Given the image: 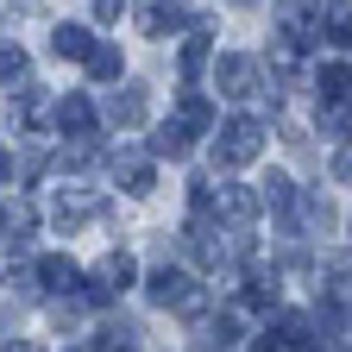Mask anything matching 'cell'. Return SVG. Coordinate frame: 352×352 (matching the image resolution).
I'll use <instances>...</instances> for the list:
<instances>
[{"mask_svg":"<svg viewBox=\"0 0 352 352\" xmlns=\"http://www.w3.org/2000/svg\"><path fill=\"white\" fill-rule=\"evenodd\" d=\"M258 151H264V126H258L252 113L227 120V126H220V139H214V164H220V170H239V164H252Z\"/></svg>","mask_w":352,"mask_h":352,"instance_id":"1","label":"cell"},{"mask_svg":"<svg viewBox=\"0 0 352 352\" xmlns=\"http://www.w3.org/2000/svg\"><path fill=\"white\" fill-rule=\"evenodd\" d=\"M145 107H151V95H145V82H126V88H120V95L107 101V120H113L120 132H132V126H139V120H145Z\"/></svg>","mask_w":352,"mask_h":352,"instance_id":"2","label":"cell"},{"mask_svg":"<svg viewBox=\"0 0 352 352\" xmlns=\"http://www.w3.org/2000/svg\"><path fill=\"white\" fill-rule=\"evenodd\" d=\"M214 82H220V95L245 101L252 88H258V76H252V57H220V63H214Z\"/></svg>","mask_w":352,"mask_h":352,"instance_id":"3","label":"cell"},{"mask_svg":"<svg viewBox=\"0 0 352 352\" xmlns=\"http://www.w3.org/2000/svg\"><path fill=\"white\" fill-rule=\"evenodd\" d=\"M195 283L183 277V271H170V264H164V271H151V283H145V296L157 302V308H176V302H183Z\"/></svg>","mask_w":352,"mask_h":352,"instance_id":"4","label":"cell"},{"mask_svg":"<svg viewBox=\"0 0 352 352\" xmlns=\"http://www.w3.org/2000/svg\"><path fill=\"white\" fill-rule=\"evenodd\" d=\"M113 176H120V189H126V195H151V157L126 151V157L113 164Z\"/></svg>","mask_w":352,"mask_h":352,"instance_id":"5","label":"cell"},{"mask_svg":"<svg viewBox=\"0 0 352 352\" xmlns=\"http://www.w3.org/2000/svg\"><path fill=\"white\" fill-rule=\"evenodd\" d=\"M51 51H57V57H69V63H88V57H95V38H88V25H57Z\"/></svg>","mask_w":352,"mask_h":352,"instance_id":"6","label":"cell"},{"mask_svg":"<svg viewBox=\"0 0 352 352\" xmlns=\"http://www.w3.org/2000/svg\"><path fill=\"white\" fill-rule=\"evenodd\" d=\"M95 208H101V201H95V195H82V189H76V195H57V227H63V233H76Z\"/></svg>","mask_w":352,"mask_h":352,"instance_id":"7","label":"cell"},{"mask_svg":"<svg viewBox=\"0 0 352 352\" xmlns=\"http://www.w3.org/2000/svg\"><path fill=\"white\" fill-rule=\"evenodd\" d=\"M151 157H189V126H157L151 132Z\"/></svg>","mask_w":352,"mask_h":352,"instance_id":"8","label":"cell"},{"mask_svg":"<svg viewBox=\"0 0 352 352\" xmlns=\"http://www.w3.org/2000/svg\"><path fill=\"white\" fill-rule=\"evenodd\" d=\"M208 57H214V38H208V25H195V38L183 44V76L195 82V76L208 69Z\"/></svg>","mask_w":352,"mask_h":352,"instance_id":"9","label":"cell"},{"mask_svg":"<svg viewBox=\"0 0 352 352\" xmlns=\"http://www.w3.org/2000/svg\"><path fill=\"white\" fill-rule=\"evenodd\" d=\"M38 277H44V289H63V296L82 283V271H76L69 258H44V264H38Z\"/></svg>","mask_w":352,"mask_h":352,"instance_id":"10","label":"cell"},{"mask_svg":"<svg viewBox=\"0 0 352 352\" xmlns=\"http://www.w3.org/2000/svg\"><path fill=\"white\" fill-rule=\"evenodd\" d=\"M25 69H32V57L19 51L13 38H0V82H7V88H19V82H25Z\"/></svg>","mask_w":352,"mask_h":352,"instance_id":"11","label":"cell"},{"mask_svg":"<svg viewBox=\"0 0 352 352\" xmlns=\"http://www.w3.org/2000/svg\"><path fill=\"white\" fill-rule=\"evenodd\" d=\"M315 88H321V101H340L346 88H352V69H346V63H321V69H315Z\"/></svg>","mask_w":352,"mask_h":352,"instance_id":"12","label":"cell"},{"mask_svg":"<svg viewBox=\"0 0 352 352\" xmlns=\"http://www.w3.org/2000/svg\"><path fill=\"white\" fill-rule=\"evenodd\" d=\"M176 126H189V132H208V126H214V107H208L201 95H183V101H176Z\"/></svg>","mask_w":352,"mask_h":352,"instance_id":"13","label":"cell"},{"mask_svg":"<svg viewBox=\"0 0 352 352\" xmlns=\"http://www.w3.org/2000/svg\"><path fill=\"white\" fill-rule=\"evenodd\" d=\"M57 126L63 132H88V126H95V107H88L82 95H69V101H57Z\"/></svg>","mask_w":352,"mask_h":352,"instance_id":"14","label":"cell"},{"mask_svg":"<svg viewBox=\"0 0 352 352\" xmlns=\"http://www.w3.org/2000/svg\"><path fill=\"white\" fill-rule=\"evenodd\" d=\"M88 69H95L101 82H120V69H126V57H120V44H95V57H88Z\"/></svg>","mask_w":352,"mask_h":352,"instance_id":"15","label":"cell"},{"mask_svg":"<svg viewBox=\"0 0 352 352\" xmlns=\"http://www.w3.org/2000/svg\"><path fill=\"white\" fill-rule=\"evenodd\" d=\"M220 208H227L233 227H245V220L258 214V195H245V189H220Z\"/></svg>","mask_w":352,"mask_h":352,"instance_id":"16","label":"cell"},{"mask_svg":"<svg viewBox=\"0 0 352 352\" xmlns=\"http://www.w3.org/2000/svg\"><path fill=\"white\" fill-rule=\"evenodd\" d=\"M95 277H101L107 289H126V283H132V258H126V252H107V258H101V271H95Z\"/></svg>","mask_w":352,"mask_h":352,"instance_id":"17","label":"cell"},{"mask_svg":"<svg viewBox=\"0 0 352 352\" xmlns=\"http://www.w3.org/2000/svg\"><path fill=\"white\" fill-rule=\"evenodd\" d=\"M176 19H183L176 7H145V13H139V25H145L151 38H170V25H176Z\"/></svg>","mask_w":352,"mask_h":352,"instance_id":"18","label":"cell"},{"mask_svg":"<svg viewBox=\"0 0 352 352\" xmlns=\"http://www.w3.org/2000/svg\"><path fill=\"white\" fill-rule=\"evenodd\" d=\"M333 176H340V183H352V151H340V157H333Z\"/></svg>","mask_w":352,"mask_h":352,"instance_id":"19","label":"cell"},{"mask_svg":"<svg viewBox=\"0 0 352 352\" xmlns=\"http://www.w3.org/2000/svg\"><path fill=\"white\" fill-rule=\"evenodd\" d=\"M13 13H32V0H0V19H13Z\"/></svg>","mask_w":352,"mask_h":352,"instance_id":"20","label":"cell"},{"mask_svg":"<svg viewBox=\"0 0 352 352\" xmlns=\"http://www.w3.org/2000/svg\"><path fill=\"white\" fill-rule=\"evenodd\" d=\"M120 7H126V0H95V13H101V19H120Z\"/></svg>","mask_w":352,"mask_h":352,"instance_id":"21","label":"cell"},{"mask_svg":"<svg viewBox=\"0 0 352 352\" xmlns=\"http://www.w3.org/2000/svg\"><path fill=\"white\" fill-rule=\"evenodd\" d=\"M0 183H13V157H7V145H0Z\"/></svg>","mask_w":352,"mask_h":352,"instance_id":"22","label":"cell"},{"mask_svg":"<svg viewBox=\"0 0 352 352\" xmlns=\"http://www.w3.org/2000/svg\"><path fill=\"white\" fill-rule=\"evenodd\" d=\"M252 352H283V340H258V346H252Z\"/></svg>","mask_w":352,"mask_h":352,"instance_id":"23","label":"cell"},{"mask_svg":"<svg viewBox=\"0 0 352 352\" xmlns=\"http://www.w3.org/2000/svg\"><path fill=\"white\" fill-rule=\"evenodd\" d=\"M7 352H44V346H32V340H25V346H7Z\"/></svg>","mask_w":352,"mask_h":352,"instance_id":"24","label":"cell"}]
</instances>
